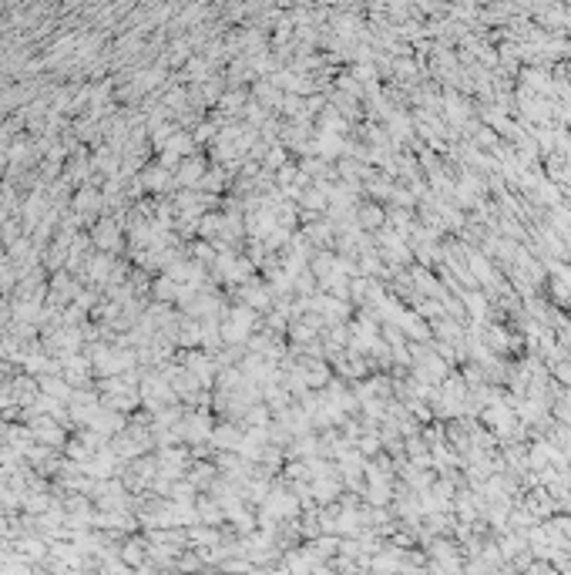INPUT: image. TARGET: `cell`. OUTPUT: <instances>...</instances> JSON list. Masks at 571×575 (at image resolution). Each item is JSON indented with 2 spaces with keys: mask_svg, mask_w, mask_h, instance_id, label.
Returning a JSON list of instances; mask_svg holds the SVG:
<instances>
[{
  "mask_svg": "<svg viewBox=\"0 0 571 575\" xmlns=\"http://www.w3.org/2000/svg\"><path fill=\"white\" fill-rule=\"evenodd\" d=\"M94 239H98L101 246H114L118 243V229H114L111 222H101V226L94 229Z\"/></svg>",
  "mask_w": 571,
  "mask_h": 575,
  "instance_id": "obj_1",
  "label": "cell"
},
{
  "mask_svg": "<svg viewBox=\"0 0 571 575\" xmlns=\"http://www.w3.org/2000/svg\"><path fill=\"white\" fill-rule=\"evenodd\" d=\"M34 434L48 437V441H61V434H57V427H54L51 421H38V424H34Z\"/></svg>",
  "mask_w": 571,
  "mask_h": 575,
  "instance_id": "obj_2",
  "label": "cell"
}]
</instances>
